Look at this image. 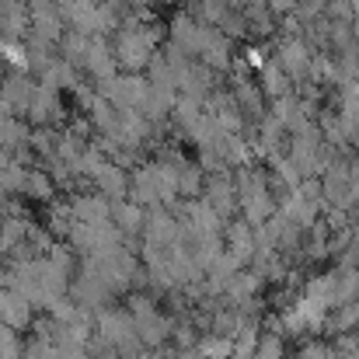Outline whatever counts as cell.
Instances as JSON below:
<instances>
[{
	"label": "cell",
	"mask_w": 359,
	"mask_h": 359,
	"mask_svg": "<svg viewBox=\"0 0 359 359\" xmlns=\"http://www.w3.org/2000/svg\"><path fill=\"white\" fill-rule=\"evenodd\" d=\"M28 321H32V304L21 293L4 290L0 293V325L11 332H21V328H28Z\"/></svg>",
	"instance_id": "1"
},
{
	"label": "cell",
	"mask_w": 359,
	"mask_h": 359,
	"mask_svg": "<svg viewBox=\"0 0 359 359\" xmlns=\"http://www.w3.org/2000/svg\"><path fill=\"white\" fill-rule=\"evenodd\" d=\"M276 67H279L286 77H304L307 67H311V53H307V46H304L300 39H286V42L279 46V60H276Z\"/></svg>",
	"instance_id": "2"
},
{
	"label": "cell",
	"mask_w": 359,
	"mask_h": 359,
	"mask_svg": "<svg viewBox=\"0 0 359 359\" xmlns=\"http://www.w3.org/2000/svg\"><path fill=\"white\" fill-rule=\"evenodd\" d=\"M210 206H213V213H217L220 220L238 210V189H234L231 178H213V182H210Z\"/></svg>",
	"instance_id": "3"
},
{
	"label": "cell",
	"mask_w": 359,
	"mask_h": 359,
	"mask_svg": "<svg viewBox=\"0 0 359 359\" xmlns=\"http://www.w3.org/2000/svg\"><path fill=\"white\" fill-rule=\"evenodd\" d=\"M227 255H234L238 262H248L251 255H255V227H248V224H231V231H227Z\"/></svg>",
	"instance_id": "4"
},
{
	"label": "cell",
	"mask_w": 359,
	"mask_h": 359,
	"mask_svg": "<svg viewBox=\"0 0 359 359\" xmlns=\"http://www.w3.org/2000/svg\"><path fill=\"white\" fill-rule=\"evenodd\" d=\"M224 290H227V297H231L234 304H248V300L262 290V279H258L255 272H234V276L224 283Z\"/></svg>",
	"instance_id": "5"
},
{
	"label": "cell",
	"mask_w": 359,
	"mask_h": 359,
	"mask_svg": "<svg viewBox=\"0 0 359 359\" xmlns=\"http://www.w3.org/2000/svg\"><path fill=\"white\" fill-rule=\"evenodd\" d=\"M258 325L255 321H241V328L231 335V342H234V353L231 356L234 359H251L255 356V349H258Z\"/></svg>",
	"instance_id": "6"
},
{
	"label": "cell",
	"mask_w": 359,
	"mask_h": 359,
	"mask_svg": "<svg viewBox=\"0 0 359 359\" xmlns=\"http://www.w3.org/2000/svg\"><path fill=\"white\" fill-rule=\"evenodd\" d=\"M262 88H265L269 98H286L290 95V77L276 63H269V67H262Z\"/></svg>",
	"instance_id": "7"
},
{
	"label": "cell",
	"mask_w": 359,
	"mask_h": 359,
	"mask_svg": "<svg viewBox=\"0 0 359 359\" xmlns=\"http://www.w3.org/2000/svg\"><path fill=\"white\" fill-rule=\"evenodd\" d=\"M95 178H98L102 192H109V196H122V192H126V178H122V171H119V168L98 164V168H95Z\"/></svg>",
	"instance_id": "8"
},
{
	"label": "cell",
	"mask_w": 359,
	"mask_h": 359,
	"mask_svg": "<svg viewBox=\"0 0 359 359\" xmlns=\"http://www.w3.org/2000/svg\"><path fill=\"white\" fill-rule=\"evenodd\" d=\"M231 353H234L231 335H210V339L199 346V356H203V359H227Z\"/></svg>",
	"instance_id": "9"
},
{
	"label": "cell",
	"mask_w": 359,
	"mask_h": 359,
	"mask_svg": "<svg viewBox=\"0 0 359 359\" xmlns=\"http://www.w3.org/2000/svg\"><path fill=\"white\" fill-rule=\"evenodd\" d=\"M251 359H283V339L279 335H262Z\"/></svg>",
	"instance_id": "10"
},
{
	"label": "cell",
	"mask_w": 359,
	"mask_h": 359,
	"mask_svg": "<svg viewBox=\"0 0 359 359\" xmlns=\"http://www.w3.org/2000/svg\"><path fill=\"white\" fill-rule=\"evenodd\" d=\"M0 359H21V346H18L14 332L4 325H0Z\"/></svg>",
	"instance_id": "11"
},
{
	"label": "cell",
	"mask_w": 359,
	"mask_h": 359,
	"mask_svg": "<svg viewBox=\"0 0 359 359\" xmlns=\"http://www.w3.org/2000/svg\"><path fill=\"white\" fill-rule=\"evenodd\" d=\"M116 220H119L122 231H136V227H140V210L129 206V203H119V206H116Z\"/></svg>",
	"instance_id": "12"
},
{
	"label": "cell",
	"mask_w": 359,
	"mask_h": 359,
	"mask_svg": "<svg viewBox=\"0 0 359 359\" xmlns=\"http://www.w3.org/2000/svg\"><path fill=\"white\" fill-rule=\"evenodd\" d=\"M25 185H28V192H32V196H39V199H46V196H49V189H53V185H49V178H46V175H39V171L25 175Z\"/></svg>",
	"instance_id": "13"
},
{
	"label": "cell",
	"mask_w": 359,
	"mask_h": 359,
	"mask_svg": "<svg viewBox=\"0 0 359 359\" xmlns=\"http://www.w3.org/2000/svg\"><path fill=\"white\" fill-rule=\"evenodd\" d=\"M353 307H356V328H359V300H356V304H353Z\"/></svg>",
	"instance_id": "14"
},
{
	"label": "cell",
	"mask_w": 359,
	"mask_h": 359,
	"mask_svg": "<svg viewBox=\"0 0 359 359\" xmlns=\"http://www.w3.org/2000/svg\"><path fill=\"white\" fill-rule=\"evenodd\" d=\"M0 251H7V244H4V238H0Z\"/></svg>",
	"instance_id": "15"
},
{
	"label": "cell",
	"mask_w": 359,
	"mask_h": 359,
	"mask_svg": "<svg viewBox=\"0 0 359 359\" xmlns=\"http://www.w3.org/2000/svg\"><path fill=\"white\" fill-rule=\"evenodd\" d=\"M182 359H199V356H182Z\"/></svg>",
	"instance_id": "16"
}]
</instances>
